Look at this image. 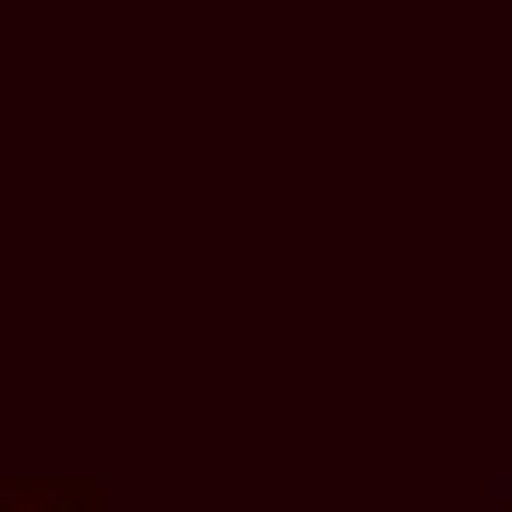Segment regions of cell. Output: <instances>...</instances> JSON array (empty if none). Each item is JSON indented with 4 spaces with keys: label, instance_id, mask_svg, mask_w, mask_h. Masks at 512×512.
Wrapping results in <instances>:
<instances>
[{
    "label": "cell",
    "instance_id": "cell-3",
    "mask_svg": "<svg viewBox=\"0 0 512 512\" xmlns=\"http://www.w3.org/2000/svg\"><path fill=\"white\" fill-rule=\"evenodd\" d=\"M501 512H512V501H501Z\"/></svg>",
    "mask_w": 512,
    "mask_h": 512
},
{
    "label": "cell",
    "instance_id": "cell-1",
    "mask_svg": "<svg viewBox=\"0 0 512 512\" xmlns=\"http://www.w3.org/2000/svg\"><path fill=\"white\" fill-rule=\"evenodd\" d=\"M0 512H120L108 477H72V465H12L0 477Z\"/></svg>",
    "mask_w": 512,
    "mask_h": 512
},
{
    "label": "cell",
    "instance_id": "cell-2",
    "mask_svg": "<svg viewBox=\"0 0 512 512\" xmlns=\"http://www.w3.org/2000/svg\"><path fill=\"white\" fill-rule=\"evenodd\" d=\"M0 417H12V382H0Z\"/></svg>",
    "mask_w": 512,
    "mask_h": 512
}]
</instances>
